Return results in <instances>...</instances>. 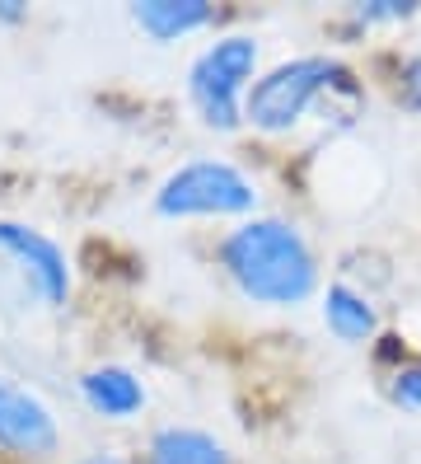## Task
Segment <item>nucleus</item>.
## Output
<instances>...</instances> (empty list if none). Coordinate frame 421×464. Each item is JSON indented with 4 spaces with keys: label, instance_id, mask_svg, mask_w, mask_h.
Masks as SVG:
<instances>
[{
    "label": "nucleus",
    "instance_id": "20e7f679",
    "mask_svg": "<svg viewBox=\"0 0 421 464\" xmlns=\"http://www.w3.org/2000/svg\"><path fill=\"white\" fill-rule=\"evenodd\" d=\"M155 211L168 221H196V216H248L258 211V183L230 160H187L159 183Z\"/></svg>",
    "mask_w": 421,
    "mask_h": 464
},
{
    "label": "nucleus",
    "instance_id": "7ed1b4c3",
    "mask_svg": "<svg viewBox=\"0 0 421 464\" xmlns=\"http://www.w3.org/2000/svg\"><path fill=\"white\" fill-rule=\"evenodd\" d=\"M258 38L248 34H225L196 52V62L187 66V99L206 127L234 131L244 122V99L258 80Z\"/></svg>",
    "mask_w": 421,
    "mask_h": 464
},
{
    "label": "nucleus",
    "instance_id": "39448f33",
    "mask_svg": "<svg viewBox=\"0 0 421 464\" xmlns=\"http://www.w3.org/2000/svg\"><path fill=\"white\" fill-rule=\"evenodd\" d=\"M0 254L19 267L24 286L33 291L43 305L62 310L71 300V263L62 254V244L47 239L43 230L24 226V221H0Z\"/></svg>",
    "mask_w": 421,
    "mask_h": 464
},
{
    "label": "nucleus",
    "instance_id": "4468645a",
    "mask_svg": "<svg viewBox=\"0 0 421 464\" xmlns=\"http://www.w3.org/2000/svg\"><path fill=\"white\" fill-rule=\"evenodd\" d=\"M19 19H28L24 0H0V24H19Z\"/></svg>",
    "mask_w": 421,
    "mask_h": 464
},
{
    "label": "nucleus",
    "instance_id": "ddd939ff",
    "mask_svg": "<svg viewBox=\"0 0 421 464\" xmlns=\"http://www.w3.org/2000/svg\"><path fill=\"white\" fill-rule=\"evenodd\" d=\"M398 99H403V108L421 113V52H412L398 71Z\"/></svg>",
    "mask_w": 421,
    "mask_h": 464
},
{
    "label": "nucleus",
    "instance_id": "0eeeda50",
    "mask_svg": "<svg viewBox=\"0 0 421 464\" xmlns=\"http://www.w3.org/2000/svg\"><path fill=\"white\" fill-rule=\"evenodd\" d=\"M319 314L323 329L347 347H365L379 334V305L351 282H328V291L319 295Z\"/></svg>",
    "mask_w": 421,
    "mask_h": 464
},
{
    "label": "nucleus",
    "instance_id": "f03ea898",
    "mask_svg": "<svg viewBox=\"0 0 421 464\" xmlns=\"http://www.w3.org/2000/svg\"><path fill=\"white\" fill-rule=\"evenodd\" d=\"M332 90L337 94L356 90L347 66H337L332 57H291L253 80V90L244 99V122L281 136V131L300 127L309 108H319Z\"/></svg>",
    "mask_w": 421,
    "mask_h": 464
},
{
    "label": "nucleus",
    "instance_id": "1a4fd4ad",
    "mask_svg": "<svg viewBox=\"0 0 421 464\" xmlns=\"http://www.w3.org/2000/svg\"><path fill=\"white\" fill-rule=\"evenodd\" d=\"M211 19H215V5H206V0H136L131 5V24L155 43L187 38L196 29H206Z\"/></svg>",
    "mask_w": 421,
    "mask_h": 464
},
{
    "label": "nucleus",
    "instance_id": "f8f14e48",
    "mask_svg": "<svg viewBox=\"0 0 421 464\" xmlns=\"http://www.w3.org/2000/svg\"><path fill=\"white\" fill-rule=\"evenodd\" d=\"M412 14H416L412 0H370V5H356V19L365 29H370V24H403Z\"/></svg>",
    "mask_w": 421,
    "mask_h": 464
},
{
    "label": "nucleus",
    "instance_id": "f257e3e1",
    "mask_svg": "<svg viewBox=\"0 0 421 464\" xmlns=\"http://www.w3.org/2000/svg\"><path fill=\"white\" fill-rule=\"evenodd\" d=\"M220 267L253 305L295 310L319 291V258L295 221L248 216L220 239Z\"/></svg>",
    "mask_w": 421,
    "mask_h": 464
},
{
    "label": "nucleus",
    "instance_id": "9d476101",
    "mask_svg": "<svg viewBox=\"0 0 421 464\" xmlns=\"http://www.w3.org/2000/svg\"><path fill=\"white\" fill-rule=\"evenodd\" d=\"M146 464H230V450L202 427H159L146 446Z\"/></svg>",
    "mask_w": 421,
    "mask_h": 464
},
{
    "label": "nucleus",
    "instance_id": "9b49d317",
    "mask_svg": "<svg viewBox=\"0 0 421 464\" xmlns=\"http://www.w3.org/2000/svg\"><path fill=\"white\" fill-rule=\"evenodd\" d=\"M388 399L403 408V413H421V366H403L388 380Z\"/></svg>",
    "mask_w": 421,
    "mask_h": 464
},
{
    "label": "nucleus",
    "instance_id": "6e6552de",
    "mask_svg": "<svg viewBox=\"0 0 421 464\" xmlns=\"http://www.w3.org/2000/svg\"><path fill=\"white\" fill-rule=\"evenodd\" d=\"M80 399L90 413L122 422V418H136L146 408V385L127 366H90L80 375Z\"/></svg>",
    "mask_w": 421,
    "mask_h": 464
},
{
    "label": "nucleus",
    "instance_id": "423d86ee",
    "mask_svg": "<svg viewBox=\"0 0 421 464\" xmlns=\"http://www.w3.org/2000/svg\"><path fill=\"white\" fill-rule=\"evenodd\" d=\"M62 446V427L56 413L33 394L14 385V380H0V450L24 455V459H47Z\"/></svg>",
    "mask_w": 421,
    "mask_h": 464
},
{
    "label": "nucleus",
    "instance_id": "2eb2a0df",
    "mask_svg": "<svg viewBox=\"0 0 421 464\" xmlns=\"http://www.w3.org/2000/svg\"><path fill=\"white\" fill-rule=\"evenodd\" d=\"M75 464H131L127 455H118V450H90L84 459H75Z\"/></svg>",
    "mask_w": 421,
    "mask_h": 464
}]
</instances>
